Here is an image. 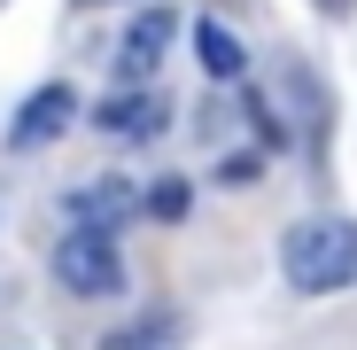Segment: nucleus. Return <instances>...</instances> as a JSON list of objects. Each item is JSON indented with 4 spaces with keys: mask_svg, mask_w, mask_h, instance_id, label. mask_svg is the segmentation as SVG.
<instances>
[{
    "mask_svg": "<svg viewBox=\"0 0 357 350\" xmlns=\"http://www.w3.org/2000/svg\"><path fill=\"white\" fill-rule=\"evenodd\" d=\"M280 265H287V280L303 288V296L349 288L357 280V218H303V226H287Z\"/></svg>",
    "mask_w": 357,
    "mask_h": 350,
    "instance_id": "nucleus-1",
    "label": "nucleus"
},
{
    "mask_svg": "<svg viewBox=\"0 0 357 350\" xmlns=\"http://www.w3.org/2000/svg\"><path fill=\"white\" fill-rule=\"evenodd\" d=\"M54 280H63L70 296H116V288H125V257H116L109 233L70 226L63 242H54Z\"/></svg>",
    "mask_w": 357,
    "mask_h": 350,
    "instance_id": "nucleus-2",
    "label": "nucleus"
},
{
    "mask_svg": "<svg viewBox=\"0 0 357 350\" xmlns=\"http://www.w3.org/2000/svg\"><path fill=\"white\" fill-rule=\"evenodd\" d=\"M70 117H78V94H70V86H39V94L16 109L8 140H16V148H47V140H63V133H70Z\"/></svg>",
    "mask_w": 357,
    "mask_h": 350,
    "instance_id": "nucleus-3",
    "label": "nucleus"
},
{
    "mask_svg": "<svg viewBox=\"0 0 357 350\" xmlns=\"http://www.w3.org/2000/svg\"><path fill=\"white\" fill-rule=\"evenodd\" d=\"M70 210H78V226H86V233H109V242H116V226L140 218V210H148V195H140V187H125V180H93V187H78V195H70Z\"/></svg>",
    "mask_w": 357,
    "mask_h": 350,
    "instance_id": "nucleus-4",
    "label": "nucleus"
},
{
    "mask_svg": "<svg viewBox=\"0 0 357 350\" xmlns=\"http://www.w3.org/2000/svg\"><path fill=\"white\" fill-rule=\"evenodd\" d=\"M171 31H178V24H171L163 8H148V16H132V24H125V47H116V71H125V86H140V78L163 63Z\"/></svg>",
    "mask_w": 357,
    "mask_h": 350,
    "instance_id": "nucleus-5",
    "label": "nucleus"
},
{
    "mask_svg": "<svg viewBox=\"0 0 357 350\" xmlns=\"http://www.w3.org/2000/svg\"><path fill=\"white\" fill-rule=\"evenodd\" d=\"M101 125H109V133L148 140V133H163V125H171V101H163L155 86H148V94H140V86H125L116 101H101Z\"/></svg>",
    "mask_w": 357,
    "mask_h": 350,
    "instance_id": "nucleus-6",
    "label": "nucleus"
},
{
    "mask_svg": "<svg viewBox=\"0 0 357 350\" xmlns=\"http://www.w3.org/2000/svg\"><path fill=\"white\" fill-rule=\"evenodd\" d=\"M195 54H202V71H210V78H241V63H249L241 39H233L225 24H210V16H202V31H195Z\"/></svg>",
    "mask_w": 357,
    "mask_h": 350,
    "instance_id": "nucleus-7",
    "label": "nucleus"
},
{
    "mask_svg": "<svg viewBox=\"0 0 357 350\" xmlns=\"http://www.w3.org/2000/svg\"><path fill=\"white\" fill-rule=\"evenodd\" d=\"M171 335H178V327H171V319H155V327H132V335H109V350H178Z\"/></svg>",
    "mask_w": 357,
    "mask_h": 350,
    "instance_id": "nucleus-8",
    "label": "nucleus"
},
{
    "mask_svg": "<svg viewBox=\"0 0 357 350\" xmlns=\"http://www.w3.org/2000/svg\"><path fill=\"white\" fill-rule=\"evenodd\" d=\"M187 210V180H155L148 187V218H178Z\"/></svg>",
    "mask_w": 357,
    "mask_h": 350,
    "instance_id": "nucleus-9",
    "label": "nucleus"
},
{
    "mask_svg": "<svg viewBox=\"0 0 357 350\" xmlns=\"http://www.w3.org/2000/svg\"><path fill=\"white\" fill-rule=\"evenodd\" d=\"M319 8H326V16H349V8H357V0H319Z\"/></svg>",
    "mask_w": 357,
    "mask_h": 350,
    "instance_id": "nucleus-10",
    "label": "nucleus"
}]
</instances>
